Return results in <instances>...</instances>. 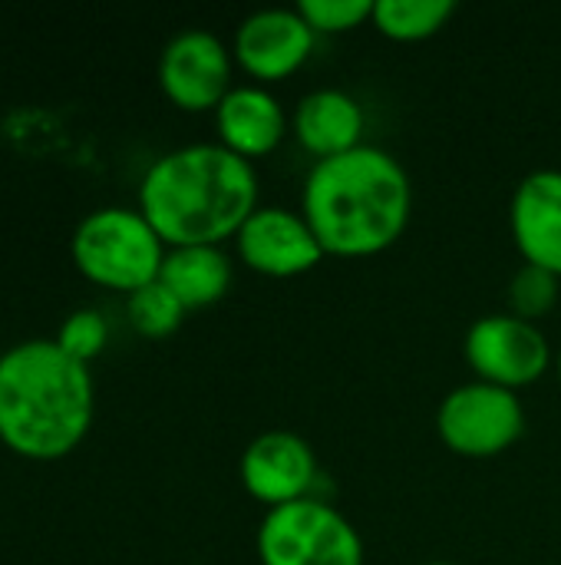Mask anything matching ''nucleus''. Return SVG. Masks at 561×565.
<instances>
[{"instance_id": "8", "label": "nucleus", "mask_w": 561, "mask_h": 565, "mask_svg": "<svg viewBox=\"0 0 561 565\" xmlns=\"http://www.w3.org/2000/svg\"><path fill=\"white\" fill-rule=\"evenodd\" d=\"M235 56L212 30L188 26L159 53V89L182 113H215L231 93Z\"/></svg>"}, {"instance_id": "5", "label": "nucleus", "mask_w": 561, "mask_h": 565, "mask_svg": "<svg viewBox=\"0 0 561 565\" xmlns=\"http://www.w3.org/2000/svg\"><path fill=\"white\" fill-rule=\"evenodd\" d=\"M255 553L261 565H364V540L334 503L304 497L265 513Z\"/></svg>"}, {"instance_id": "22", "label": "nucleus", "mask_w": 561, "mask_h": 565, "mask_svg": "<svg viewBox=\"0 0 561 565\" xmlns=\"http://www.w3.org/2000/svg\"><path fill=\"white\" fill-rule=\"evenodd\" d=\"M430 565H453V563H430Z\"/></svg>"}, {"instance_id": "20", "label": "nucleus", "mask_w": 561, "mask_h": 565, "mask_svg": "<svg viewBox=\"0 0 561 565\" xmlns=\"http://www.w3.org/2000/svg\"><path fill=\"white\" fill-rule=\"evenodd\" d=\"M298 13L314 33H350L374 20V0H301Z\"/></svg>"}, {"instance_id": "13", "label": "nucleus", "mask_w": 561, "mask_h": 565, "mask_svg": "<svg viewBox=\"0 0 561 565\" xmlns=\"http://www.w3.org/2000/svg\"><path fill=\"white\" fill-rule=\"evenodd\" d=\"M212 116H215L218 146H225L228 152L248 162L271 156L291 132V116L284 113L281 99L258 83L231 86V93L222 99V106Z\"/></svg>"}, {"instance_id": "1", "label": "nucleus", "mask_w": 561, "mask_h": 565, "mask_svg": "<svg viewBox=\"0 0 561 565\" xmlns=\"http://www.w3.org/2000/svg\"><path fill=\"white\" fill-rule=\"evenodd\" d=\"M301 215L324 255L374 258L403 238L413 215V185L397 156L380 146H357L311 166Z\"/></svg>"}, {"instance_id": "6", "label": "nucleus", "mask_w": 561, "mask_h": 565, "mask_svg": "<svg viewBox=\"0 0 561 565\" xmlns=\"http://www.w3.org/2000/svg\"><path fill=\"white\" fill-rule=\"evenodd\" d=\"M436 434L446 450L466 460H493L526 434V407L516 391L470 381L450 391L436 411Z\"/></svg>"}, {"instance_id": "2", "label": "nucleus", "mask_w": 561, "mask_h": 565, "mask_svg": "<svg viewBox=\"0 0 561 565\" xmlns=\"http://www.w3.org/2000/svg\"><path fill=\"white\" fill-rule=\"evenodd\" d=\"M165 248L235 242L258 209L255 162L218 142L162 152L139 182V205Z\"/></svg>"}, {"instance_id": "15", "label": "nucleus", "mask_w": 561, "mask_h": 565, "mask_svg": "<svg viewBox=\"0 0 561 565\" xmlns=\"http://www.w3.org/2000/svg\"><path fill=\"white\" fill-rule=\"evenodd\" d=\"M235 268L222 245H185L169 248L159 281L182 301L185 311H202L218 305L231 288Z\"/></svg>"}, {"instance_id": "3", "label": "nucleus", "mask_w": 561, "mask_h": 565, "mask_svg": "<svg viewBox=\"0 0 561 565\" xmlns=\"http://www.w3.org/2000/svg\"><path fill=\"white\" fill-rule=\"evenodd\" d=\"M93 417V374L53 338H26L0 354V444L13 457L63 460L86 440Z\"/></svg>"}, {"instance_id": "17", "label": "nucleus", "mask_w": 561, "mask_h": 565, "mask_svg": "<svg viewBox=\"0 0 561 565\" xmlns=\"http://www.w3.org/2000/svg\"><path fill=\"white\" fill-rule=\"evenodd\" d=\"M185 308L182 301L155 278L152 285L126 295V318L132 324L136 334L149 338V341H162L169 334H175L185 321Z\"/></svg>"}, {"instance_id": "10", "label": "nucleus", "mask_w": 561, "mask_h": 565, "mask_svg": "<svg viewBox=\"0 0 561 565\" xmlns=\"http://www.w3.org/2000/svg\"><path fill=\"white\" fill-rule=\"evenodd\" d=\"M235 252L248 271L265 278H298L327 258L308 218L284 205H258L235 235Z\"/></svg>"}, {"instance_id": "21", "label": "nucleus", "mask_w": 561, "mask_h": 565, "mask_svg": "<svg viewBox=\"0 0 561 565\" xmlns=\"http://www.w3.org/2000/svg\"><path fill=\"white\" fill-rule=\"evenodd\" d=\"M559 384H561V351H559Z\"/></svg>"}, {"instance_id": "12", "label": "nucleus", "mask_w": 561, "mask_h": 565, "mask_svg": "<svg viewBox=\"0 0 561 565\" xmlns=\"http://www.w3.org/2000/svg\"><path fill=\"white\" fill-rule=\"evenodd\" d=\"M509 232L526 265L561 278V169H536L516 185Z\"/></svg>"}, {"instance_id": "19", "label": "nucleus", "mask_w": 561, "mask_h": 565, "mask_svg": "<svg viewBox=\"0 0 561 565\" xmlns=\"http://www.w3.org/2000/svg\"><path fill=\"white\" fill-rule=\"evenodd\" d=\"M53 341L60 344L63 354L89 367L109 344V321L96 308H76L63 318Z\"/></svg>"}, {"instance_id": "14", "label": "nucleus", "mask_w": 561, "mask_h": 565, "mask_svg": "<svg viewBox=\"0 0 561 565\" xmlns=\"http://www.w3.org/2000/svg\"><path fill=\"white\" fill-rule=\"evenodd\" d=\"M364 129H367L364 106L357 103V96L337 86L311 89L308 96H301L291 116V132L298 146L314 156V162L364 146Z\"/></svg>"}, {"instance_id": "7", "label": "nucleus", "mask_w": 561, "mask_h": 565, "mask_svg": "<svg viewBox=\"0 0 561 565\" xmlns=\"http://www.w3.org/2000/svg\"><path fill=\"white\" fill-rule=\"evenodd\" d=\"M463 354L476 381H486L516 394L542 381L555 361L552 344L542 334V328L509 311L473 321L463 341Z\"/></svg>"}, {"instance_id": "9", "label": "nucleus", "mask_w": 561, "mask_h": 565, "mask_svg": "<svg viewBox=\"0 0 561 565\" xmlns=\"http://www.w3.org/2000/svg\"><path fill=\"white\" fill-rule=\"evenodd\" d=\"M317 33L298 7H265L248 13L231 40V56L258 86L291 79L314 53Z\"/></svg>"}, {"instance_id": "16", "label": "nucleus", "mask_w": 561, "mask_h": 565, "mask_svg": "<svg viewBox=\"0 0 561 565\" xmlns=\"http://www.w3.org/2000/svg\"><path fill=\"white\" fill-rule=\"evenodd\" d=\"M456 13L453 0H374V26L397 43L436 36Z\"/></svg>"}, {"instance_id": "18", "label": "nucleus", "mask_w": 561, "mask_h": 565, "mask_svg": "<svg viewBox=\"0 0 561 565\" xmlns=\"http://www.w3.org/2000/svg\"><path fill=\"white\" fill-rule=\"evenodd\" d=\"M561 298V278L536 268V265H522L513 281H509V315L539 324V318L552 315V308Z\"/></svg>"}, {"instance_id": "11", "label": "nucleus", "mask_w": 561, "mask_h": 565, "mask_svg": "<svg viewBox=\"0 0 561 565\" xmlns=\"http://www.w3.org/2000/svg\"><path fill=\"white\" fill-rule=\"evenodd\" d=\"M238 477L251 500L265 510H278L314 497L311 490L317 487L321 467L314 447L294 430H265L245 447Z\"/></svg>"}, {"instance_id": "4", "label": "nucleus", "mask_w": 561, "mask_h": 565, "mask_svg": "<svg viewBox=\"0 0 561 565\" xmlns=\"http://www.w3.org/2000/svg\"><path fill=\"white\" fill-rule=\"evenodd\" d=\"M165 242L139 209L103 205L79 218L69 255L79 275L106 291L132 295L152 285L165 262Z\"/></svg>"}]
</instances>
